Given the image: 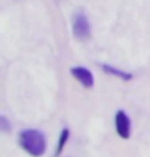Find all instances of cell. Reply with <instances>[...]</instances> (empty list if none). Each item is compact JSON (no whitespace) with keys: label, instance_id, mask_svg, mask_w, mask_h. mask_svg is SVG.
Listing matches in <instances>:
<instances>
[{"label":"cell","instance_id":"5","mask_svg":"<svg viewBox=\"0 0 150 157\" xmlns=\"http://www.w3.org/2000/svg\"><path fill=\"white\" fill-rule=\"evenodd\" d=\"M102 68H103V71L110 73V75H113V76H118V78H121V79H124V81H128V79L132 78L131 73L121 71V70H116V68H113V67H110V65H102Z\"/></svg>","mask_w":150,"mask_h":157},{"label":"cell","instance_id":"6","mask_svg":"<svg viewBox=\"0 0 150 157\" xmlns=\"http://www.w3.org/2000/svg\"><path fill=\"white\" fill-rule=\"evenodd\" d=\"M68 136H70V130L68 128H65V130L61 131V136L58 139V149H57V155H60V152L63 151V147H65V144L68 141Z\"/></svg>","mask_w":150,"mask_h":157},{"label":"cell","instance_id":"3","mask_svg":"<svg viewBox=\"0 0 150 157\" xmlns=\"http://www.w3.org/2000/svg\"><path fill=\"white\" fill-rule=\"evenodd\" d=\"M115 126H116V133L123 139H128L131 136V121L124 110H118L116 112V115H115Z\"/></svg>","mask_w":150,"mask_h":157},{"label":"cell","instance_id":"4","mask_svg":"<svg viewBox=\"0 0 150 157\" xmlns=\"http://www.w3.org/2000/svg\"><path fill=\"white\" fill-rule=\"evenodd\" d=\"M71 75L84 86V88H92V86H94V76H92V73L87 68L74 67V68H71Z\"/></svg>","mask_w":150,"mask_h":157},{"label":"cell","instance_id":"7","mask_svg":"<svg viewBox=\"0 0 150 157\" xmlns=\"http://www.w3.org/2000/svg\"><path fill=\"white\" fill-rule=\"evenodd\" d=\"M0 120H2V126H3V131H8V123H7V118H5V117H2Z\"/></svg>","mask_w":150,"mask_h":157},{"label":"cell","instance_id":"2","mask_svg":"<svg viewBox=\"0 0 150 157\" xmlns=\"http://www.w3.org/2000/svg\"><path fill=\"white\" fill-rule=\"evenodd\" d=\"M73 34L81 40L89 39L90 36V25L84 13H78L73 20Z\"/></svg>","mask_w":150,"mask_h":157},{"label":"cell","instance_id":"1","mask_svg":"<svg viewBox=\"0 0 150 157\" xmlns=\"http://www.w3.org/2000/svg\"><path fill=\"white\" fill-rule=\"evenodd\" d=\"M18 143H20V146L24 149L26 152H29L32 157H40L45 152V149H47L45 136L37 130H32V128L20 133Z\"/></svg>","mask_w":150,"mask_h":157}]
</instances>
